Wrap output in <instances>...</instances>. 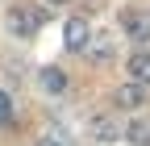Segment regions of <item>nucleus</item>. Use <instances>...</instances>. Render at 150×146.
Returning <instances> with one entry per match:
<instances>
[{
    "instance_id": "obj_7",
    "label": "nucleus",
    "mask_w": 150,
    "mask_h": 146,
    "mask_svg": "<svg viewBox=\"0 0 150 146\" xmlns=\"http://www.w3.org/2000/svg\"><path fill=\"white\" fill-rule=\"evenodd\" d=\"M125 138L134 142V146H150V121L146 117H134V121L125 125Z\"/></svg>"
},
{
    "instance_id": "obj_4",
    "label": "nucleus",
    "mask_w": 150,
    "mask_h": 146,
    "mask_svg": "<svg viewBox=\"0 0 150 146\" xmlns=\"http://www.w3.org/2000/svg\"><path fill=\"white\" fill-rule=\"evenodd\" d=\"M112 100H117L121 108H142V104H146V88L129 79V84H121L117 92H112Z\"/></svg>"
},
{
    "instance_id": "obj_11",
    "label": "nucleus",
    "mask_w": 150,
    "mask_h": 146,
    "mask_svg": "<svg viewBox=\"0 0 150 146\" xmlns=\"http://www.w3.org/2000/svg\"><path fill=\"white\" fill-rule=\"evenodd\" d=\"M33 146H71V142H67L63 134H54V130H50V134H42V138H38Z\"/></svg>"
},
{
    "instance_id": "obj_5",
    "label": "nucleus",
    "mask_w": 150,
    "mask_h": 146,
    "mask_svg": "<svg viewBox=\"0 0 150 146\" xmlns=\"http://www.w3.org/2000/svg\"><path fill=\"white\" fill-rule=\"evenodd\" d=\"M92 38H96V42H88V50H83V54L100 67V63H108V59H112V33H92Z\"/></svg>"
},
{
    "instance_id": "obj_10",
    "label": "nucleus",
    "mask_w": 150,
    "mask_h": 146,
    "mask_svg": "<svg viewBox=\"0 0 150 146\" xmlns=\"http://www.w3.org/2000/svg\"><path fill=\"white\" fill-rule=\"evenodd\" d=\"M13 117H17V104H13V96L4 92V88H0V125H8Z\"/></svg>"
},
{
    "instance_id": "obj_12",
    "label": "nucleus",
    "mask_w": 150,
    "mask_h": 146,
    "mask_svg": "<svg viewBox=\"0 0 150 146\" xmlns=\"http://www.w3.org/2000/svg\"><path fill=\"white\" fill-rule=\"evenodd\" d=\"M46 4H67V0H46Z\"/></svg>"
},
{
    "instance_id": "obj_8",
    "label": "nucleus",
    "mask_w": 150,
    "mask_h": 146,
    "mask_svg": "<svg viewBox=\"0 0 150 146\" xmlns=\"http://www.w3.org/2000/svg\"><path fill=\"white\" fill-rule=\"evenodd\" d=\"M125 29L134 38H146L150 33V13H125Z\"/></svg>"
},
{
    "instance_id": "obj_6",
    "label": "nucleus",
    "mask_w": 150,
    "mask_h": 146,
    "mask_svg": "<svg viewBox=\"0 0 150 146\" xmlns=\"http://www.w3.org/2000/svg\"><path fill=\"white\" fill-rule=\"evenodd\" d=\"M125 67H129V79H134V84H150V54L146 50H134Z\"/></svg>"
},
{
    "instance_id": "obj_2",
    "label": "nucleus",
    "mask_w": 150,
    "mask_h": 146,
    "mask_svg": "<svg viewBox=\"0 0 150 146\" xmlns=\"http://www.w3.org/2000/svg\"><path fill=\"white\" fill-rule=\"evenodd\" d=\"M88 42H92L88 21H83V17H71V21L63 25V46H67V50H75V54H83V50H88Z\"/></svg>"
},
{
    "instance_id": "obj_9",
    "label": "nucleus",
    "mask_w": 150,
    "mask_h": 146,
    "mask_svg": "<svg viewBox=\"0 0 150 146\" xmlns=\"http://www.w3.org/2000/svg\"><path fill=\"white\" fill-rule=\"evenodd\" d=\"M42 88H46V92H63V88H67V75L54 71V67H46L42 71Z\"/></svg>"
},
{
    "instance_id": "obj_3",
    "label": "nucleus",
    "mask_w": 150,
    "mask_h": 146,
    "mask_svg": "<svg viewBox=\"0 0 150 146\" xmlns=\"http://www.w3.org/2000/svg\"><path fill=\"white\" fill-rule=\"evenodd\" d=\"M88 134H92V142L112 146V142L121 138V125L112 121V117H104V113H96V117H92V125H88Z\"/></svg>"
},
{
    "instance_id": "obj_1",
    "label": "nucleus",
    "mask_w": 150,
    "mask_h": 146,
    "mask_svg": "<svg viewBox=\"0 0 150 146\" xmlns=\"http://www.w3.org/2000/svg\"><path fill=\"white\" fill-rule=\"evenodd\" d=\"M42 21H46V13H42V9H33V4H13V9H8V17H4V29L13 33V38L29 42L33 33L42 29Z\"/></svg>"
}]
</instances>
